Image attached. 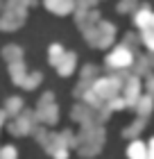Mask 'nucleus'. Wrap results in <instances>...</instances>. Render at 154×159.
Returning a JSON list of instances; mask_svg holds the SVG:
<instances>
[{"label":"nucleus","instance_id":"f257e3e1","mask_svg":"<svg viewBox=\"0 0 154 159\" xmlns=\"http://www.w3.org/2000/svg\"><path fill=\"white\" fill-rule=\"evenodd\" d=\"M46 5H48V9H55V11H68L70 9V5H73V0H46Z\"/></svg>","mask_w":154,"mask_h":159}]
</instances>
